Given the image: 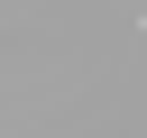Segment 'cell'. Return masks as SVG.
<instances>
[{
	"label": "cell",
	"instance_id": "obj_1",
	"mask_svg": "<svg viewBox=\"0 0 147 138\" xmlns=\"http://www.w3.org/2000/svg\"><path fill=\"white\" fill-rule=\"evenodd\" d=\"M138 28H147V18H138Z\"/></svg>",
	"mask_w": 147,
	"mask_h": 138
}]
</instances>
